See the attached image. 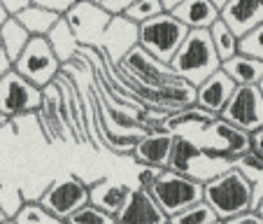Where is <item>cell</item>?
I'll list each match as a JSON object with an SVG mask.
<instances>
[{
	"label": "cell",
	"instance_id": "cell-47",
	"mask_svg": "<svg viewBox=\"0 0 263 224\" xmlns=\"http://www.w3.org/2000/svg\"><path fill=\"white\" fill-rule=\"evenodd\" d=\"M214 224H223V222H221V219H219V222H214Z\"/></svg>",
	"mask_w": 263,
	"mask_h": 224
},
{
	"label": "cell",
	"instance_id": "cell-36",
	"mask_svg": "<svg viewBox=\"0 0 263 224\" xmlns=\"http://www.w3.org/2000/svg\"><path fill=\"white\" fill-rule=\"evenodd\" d=\"M249 138H252V149L263 159V126L261 129H256V131H252Z\"/></svg>",
	"mask_w": 263,
	"mask_h": 224
},
{
	"label": "cell",
	"instance_id": "cell-10",
	"mask_svg": "<svg viewBox=\"0 0 263 224\" xmlns=\"http://www.w3.org/2000/svg\"><path fill=\"white\" fill-rule=\"evenodd\" d=\"M219 117L226 119L229 124L238 126V129L247 131V133L261 129L263 126V96L258 94L256 84L235 87V91L231 94L229 103L223 105Z\"/></svg>",
	"mask_w": 263,
	"mask_h": 224
},
{
	"label": "cell",
	"instance_id": "cell-24",
	"mask_svg": "<svg viewBox=\"0 0 263 224\" xmlns=\"http://www.w3.org/2000/svg\"><path fill=\"white\" fill-rule=\"evenodd\" d=\"M208 33H210V40H212V47H214V51H217L219 61H226V59L238 54L240 38L229 28V26L223 24L221 19L214 21V24L208 28Z\"/></svg>",
	"mask_w": 263,
	"mask_h": 224
},
{
	"label": "cell",
	"instance_id": "cell-17",
	"mask_svg": "<svg viewBox=\"0 0 263 224\" xmlns=\"http://www.w3.org/2000/svg\"><path fill=\"white\" fill-rule=\"evenodd\" d=\"M130 189L128 184L115 182V180H100L96 184H89V203H93L96 208L105 210L107 215L117 217V213L121 210V205L126 203Z\"/></svg>",
	"mask_w": 263,
	"mask_h": 224
},
{
	"label": "cell",
	"instance_id": "cell-31",
	"mask_svg": "<svg viewBox=\"0 0 263 224\" xmlns=\"http://www.w3.org/2000/svg\"><path fill=\"white\" fill-rule=\"evenodd\" d=\"M21 205H24L21 192H16L14 187H3V184H0V208L7 213V217H14Z\"/></svg>",
	"mask_w": 263,
	"mask_h": 224
},
{
	"label": "cell",
	"instance_id": "cell-15",
	"mask_svg": "<svg viewBox=\"0 0 263 224\" xmlns=\"http://www.w3.org/2000/svg\"><path fill=\"white\" fill-rule=\"evenodd\" d=\"M219 19L242 38L263 21V0H226L219 10Z\"/></svg>",
	"mask_w": 263,
	"mask_h": 224
},
{
	"label": "cell",
	"instance_id": "cell-1",
	"mask_svg": "<svg viewBox=\"0 0 263 224\" xmlns=\"http://www.w3.org/2000/svg\"><path fill=\"white\" fill-rule=\"evenodd\" d=\"M203 201L223 222L245 210H252L254 184L235 166H229L226 170L203 182Z\"/></svg>",
	"mask_w": 263,
	"mask_h": 224
},
{
	"label": "cell",
	"instance_id": "cell-9",
	"mask_svg": "<svg viewBox=\"0 0 263 224\" xmlns=\"http://www.w3.org/2000/svg\"><path fill=\"white\" fill-rule=\"evenodd\" d=\"M117 70L124 77H130V80L140 82L142 87H152V89H159V87L179 80L168 63H163V61H159L156 56L149 54V51H144L140 45H135L117 63Z\"/></svg>",
	"mask_w": 263,
	"mask_h": 224
},
{
	"label": "cell",
	"instance_id": "cell-6",
	"mask_svg": "<svg viewBox=\"0 0 263 224\" xmlns=\"http://www.w3.org/2000/svg\"><path fill=\"white\" fill-rule=\"evenodd\" d=\"M42 94L45 91L40 87L30 84L14 68L7 70L0 77V115H5L7 119L35 115L42 105Z\"/></svg>",
	"mask_w": 263,
	"mask_h": 224
},
{
	"label": "cell",
	"instance_id": "cell-7",
	"mask_svg": "<svg viewBox=\"0 0 263 224\" xmlns=\"http://www.w3.org/2000/svg\"><path fill=\"white\" fill-rule=\"evenodd\" d=\"M37 203L56 219L65 222L72 213H77L82 205L89 203V184L82 182L80 178H72V175L54 180L40 194Z\"/></svg>",
	"mask_w": 263,
	"mask_h": 224
},
{
	"label": "cell",
	"instance_id": "cell-4",
	"mask_svg": "<svg viewBox=\"0 0 263 224\" xmlns=\"http://www.w3.org/2000/svg\"><path fill=\"white\" fill-rule=\"evenodd\" d=\"M149 194L154 196V201L161 205V210H163L170 219L173 215H177L179 210L203 201V182L189 178V175H182V173L163 168L159 173V178H156V182L152 184Z\"/></svg>",
	"mask_w": 263,
	"mask_h": 224
},
{
	"label": "cell",
	"instance_id": "cell-20",
	"mask_svg": "<svg viewBox=\"0 0 263 224\" xmlns=\"http://www.w3.org/2000/svg\"><path fill=\"white\" fill-rule=\"evenodd\" d=\"M221 70L233 80L235 87H254L263 77V61L247 54H235L221 61Z\"/></svg>",
	"mask_w": 263,
	"mask_h": 224
},
{
	"label": "cell",
	"instance_id": "cell-30",
	"mask_svg": "<svg viewBox=\"0 0 263 224\" xmlns=\"http://www.w3.org/2000/svg\"><path fill=\"white\" fill-rule=\"evenodd\" d=\"M238 51L240 54H247V56H254V59L263 61V21L240 38Z\"/></svg>",
	"mask_w": 263,
	"mask_h": 224
},
{
	"label": "cell",
	"instance_id": "cell-40",
	"mask_svg": "<svg viewBox=\"0 0 263 224\" xmlns=\"http://www.w3.org/2000/svg\"><path fill=\"white\" fill-rule=\"evenodd\" d=\"M252 210H254V213H258V215L263 217V196H261L258 201H254V203H252Z\"/></svg>",
	"mask_w": 263,
	"mask_h": 224
},
{
	"label": "cell",
	"instance_id": "cell-21",
	"mask_svg": "<svg viewBox=\"0 0 263 224\" xmlns=\"http://www.w3.org/2000/svg\"><path fill=\"white\" fill-rule=\"evenodd\" d=\"M12 16H14V19L19 21L26 30H28L30 38H45V35L54 28L56 21L61 19L56 12L45 10V7L35 5V3H28V5L21 7V10L16 12V14H12Z\"/></svg>",
	"mask_w": 263,
	"mask_h": 224
},
{
	"label": "cell",
	"instance_id": "cell-8",
	"mask_svg": "<svg viewBox=\"0 0 263 224\" xmlns=\"http://www.w3.org/2000/svg\"><path fill=\"white\" fill-rule=\"evenodd\" d=\"M63 19L70 26L74 40L82 49H96L103 40V33L107 28L112 14H107L105 10H100L98 5L89 3V0H77L63 14Z\"/></svg>",
	"mask_w": 263,
	"mask_h": 224
},
{
	"label": "cell",
	"instance_id": "cell-16",
	"mask_svg": "<svg viewBox=\"0 0 263 224\" xmlns=\"http://www.w3.org/2000/svg\"><path fill=\"white\" fill-rule=\"evenodd\" d=\"M233 91H235L233 80L219 68L210 75L208 80H203L196 87V105L219 117V112L223 110V105L229 103Z\"/></svg>",
	"mask_w": 263,
	"mask_h": 224
},
{
	"label": "cell",
	"instance_id": "cell-43",
	"mask_svg": "<svg viewBox=\"0 0 263 224\" xmlns=\"http://www.w3.org/2000/svg\"><path fill=\"white\" fill-rule=\"evenodd\" d=\"M7 122H10V119H7L5 115H0V129H3V126H7Z\"/></svg>",
	"mask_w": 263,
	"mask_h": 224
},
{
	"label": "cell",
	"instance_id": "cell-39",
	"mask_svg": "<svg viewBox=\"0 0 263 224\" xmlns=\"http://www.w3.org/2000/svg\"><path fill=\"white\" fill-rule=\"evenodd\" d=\"M179 3H182V0H161V5H163V10H165V12H173L175 7L179 5Z\"/></svg>",
	"mask_w": 263,
	"mask_h": 224
},
{
	"label": "cell",
	"instance_id": "cell-42",
	"mask_svg": "<svg viewBox=\"0 0 263 224\" xmlns=\"http://www.w3.org/2000/svg\"><path fill=\"white\" fill-rule=\"evenodd\" d=\"M7 219H12V217H7V213H5V210H3V208H0V224H5Z\"/></svg>",
	"mask_w": 263,
	"mask_h": 224
},
{
	"label": "cell",
	"instance_id": "cell-2",
	"mask_svg": "<svg viewBox=\"0 0 263 224\" xmlns=\"http://www.w3.org/2000/svg\"><path fill=\"white\" fill-rule=\"evenodd\" d=\"M168 65L179 80L189 82L191 87H198L214 70L221 68V61L214 51L208 30H189Z\"/></svg>",
	"mask_w": 263,
	"mask_h": 224
},
{
	"label": "cell",
	"instance_id": "cell-12",
	"mask_svg": "<svg viewBox=\"0 0 263 224\" xmlns=\"http://www.w3.org/2000/svg\"><path fill=\"white\" fill-rule=\"evenodd\" d=\"M135 45H138V24H133L124 14H119L109 19L107 28L103 33V40L96 49L103 54V59L107 63L117 65Z\"/></svg>",
	"mask_w": 263,
	"mask_h": 224
},
{
	"label": "cell",
	"instance_id": "cell-14",
	"mask_svg": "<svg viewBox=\"0 0 263 224\" xmlns=\"http://www.w3.org/2000/svg\"><path fill=\"white\" fill-rule=\"evenodd\" d=\"M173 131L165 129H156L142 133L135 143L133 157L140 166H154V168H165L168 166V157H170V147H173Z\"/></svg>",
	"mask_w": 263,
	"mask_h": 224
},
{
	"label": "cell",
	"instance_id": "cell-27",
	"mask_svg": "<svg viewBox=\"0 0 263 224\" xmlns=\"http://www.w3.org/2000/svg\"><path fill=\"white\" fill-rule=\"evenodd\" d=\"M161 12H165L163 5H161V0H133V3L126 7L124 16L140 26V24H144V21H149L152 16L161 14Z\"/></svg>",
	"mask_w": 263,
	"mask_h": 224
},
{
	"label": "cell",
	"instance_id": "cell-29",
	"mask_svg": "<svg viewBox=\"0 0 263 224\" xmlns=\"http://www.w3.org/2000/svg\"><path fill=\"white\" fill-rule=\"evenodd\" d=\"M65 224H115V217L107 215L105 210L96 208L93 203H86V205H82L77 213L70 215V217L65 219Z\"/></svg>",
	"mask_w": 263,
	"mask_h": 224
},
{
	"label": "cell",
	"instance_id": "cell-25",
	"mask_svg": "<svg viewBox=\"0 0 263 224\" xmlns=\"http://www.w3.org/2000/svg\"><path fill=\"white\" fill-rule=\"evenodd\" d=\"M170 224H214L219 222V217L214 215V210L210 208L205 201H198V203L189 205V208L179 210L177 215L168 219Z\"/></svg>",
	"mask_w": 263,
	"mask_h": 224
},
{
	"label": "cell",
	"instance_id": "cell-23",
	"mask_svg": "<svg viewBox=\"0 0 263 224\" xmlns=\"http://www.w3.org/2000/svg\"><path fill=\"white\" fill-rule=\"evenodd\" d=\"M0 40H3V45H5L7 56H10L12 63H14V59L24 51V47L28 45L30 35H28V30H26L24 26L10 14L3 24H0Z\"/></svg>",
	"mask_w": 263,
	"mask_h": 224
},
{
	"label": "cell",
	"instance_id": "cell-11",
	"mask_svg": "<svg viewBox=\"0 0 263 224\" xmlns=\"http://www.w3.org/2000/svg\"><path fill=\"white\" fill-rule=\"evenodd\" d=\"M200 129L208 131V133L217 140V145H212V147H203V152L208 157L223 159V161H231V164H233L240 154H245L247 149H252V138H249L247 131L229 124V122L221 119V117L212 119L208 126H200Z\"/></svg>",
	"mask_w": 263,
	"mask_h": 224
},
{
	"label": "cell",
	"instance_id": "cell-26",
	"mask_svg": "<svg viewBox=\"0 0 263 224\" xmlns=\"http://www.w3.org/2000/svg\"><path fill=\"white\" fill-rule=\"evenodd\" d=\"M12 219H14L16 224H65V222H61V219H56L54 215L47 213L37 201L24 203L19 210H16V215Z\"/></svg>",
	"mask_w": 263,
	"mask_h": 224
},
{
	"label": "cell",
	"instance_id": "cell-13",
	"mask_svg": "<svg viewBox=\"0 0 263 224\" xmlns=\"http://www.w3.org/2000/svg\"><path fill=\"white\" fill-rule=\"evenodd\" d=\"M117 224H168V215L161 210V205L154 201V196L147 189L133 187L121 205V210L115 217Z\"/></svg>",
	"mask_w": 263,
	"mask_h": 224
},
{
	"label": "cell",
	"instance_id": "cell-34",
	"mask_svg": "<svg viewBox=\"0 0 263 224\" xmlns=\"http://www.w3.org/2000/svg\"><path fill=\"white\" fill-rule=\"evenodd\" d=\"M163 168H154V166H142V170L138 173V187L140 189H152V184L156 182V178H159V173Z\"/></svg>",
	"mask_w": 263,
	"mask_h": 224
},
{
	"label": "cell",
	"instance_id": "cell-5",
	"mask_svg": "<svg viewBox=\"0 0 263 224\" xmlns=\"http://www.w3.org/2000/svg\"><path fill=\"white\" fill-rule=\"evenodd\" d=\"M12 68L21 77H26L30 84L45 89V87H49L56 80V75L61 73V61L51 51L47 38H30L28 45L24 47V51L14 59Z\"/></svg>",
	"mask_w": 263,
	"mask_h": 224
},
{
	"label": "cell",
	"instance_id": "cell-22",
	"mask_svg": "<svg viewBox=\"0 0 263 224\" xmlns=\"http://www.w3.org/2000/svg\"><path fill=\"white\" fill-rule=\"evenodd\" d=\"M45 38H47V42H49L51 51L56 54V59L61 61V65H65L68 61H72L74 56L80 54V49H82V47L77 45V40H74L72 30H70V26L65 24L63 16L56 21L54 28H51L49 33L45 35Z\"/></svg>",
	"mask_w": 263,
	"mask_h": 224
},
{
	"label": "cell",
	"instance_id": "cell-38",
	"mask_svg": "<svg viewBox=\"0 0 263 224\" xmlns=\"http://www.w3.org/2000/svg\"><path fill=\"white\" fill-rule=\"evenodd\" d=\"M7 70H12V59L7 56L5 45H3V40H0V77H3Z\"/></svg>",
	"mask_w": 263,
	"mask_h": 224
},
{
	"label": "cell",
	"instance_id": "cell-3",
	"mask_svg": "<svg viewBox=\"0 0 263 224\" xmlns=\"http://www.w3.org/2000/svg\"><path fill=\"white\" fill-rule=\"evenodd\" d=\"M186 33H189V28L173 12H161V14L152 16L149 21L138 26V45L159 61L170 63V59L186 38Z\"/></svg>",
	"mask_w": 263,
	"mask_h": 224
},
{
	"label": "cell",
	"instance_id": "cell-28",
	"mask_svg": "<svg viewBox=\"0 0 263 224\" xmlns=\"http://www.w3.org/2000/svg\"><path fill=\"white\" fill-rule=\"evenodd\" d=\"M231 166H235V168H238L252 184H256L258 180L263 178V159L254 152V149H247V152L240 154Z\"/></svg>",
	"mask_w": 263,
	"mask_h": 224
},
{
	"label": "cell",
	"instance_id": "cell-46",
	"mask_svg": "<svg viewBox=\"0 0 263 224\" xmlns=\"http://www.w3.org/2000/svg\"><path fill=\"white\" fill-rule=\"evenodd\" d=\"M5 224H16V222H14V219H7V222H5Z\"/></svg>",
	"mask_w": 263,
	"mask_h": 224
},
{
	"label": "cell",
	"instance_id": "cell-19",
	"mask_svg": "<svg viewBox=\"0 0 263 224\" xmlns=\"http://www.w3.org/2000/svg\"><path fill=\"white\" fill-rule=\"evenodd\" d=\"M203 147L198 143H194L191 138L186 135H173V147H170V157H168V170H175V173H182V175H194V168L200 159H203Z\"/></svg>",
	"mask_w": 263,
	"mask_h": 224
},
{
	"label": "cell",
	"instance_id": "cell-33",
	"mask_svg": "<svg viewBox=\"0 0 263 224\" xmlns=\"http://www.w3.org/2000/svg\"><path fill=\"white\" fill-rule=\"evenodd\" d=\"M30 3H35V5H40V7H45V10H51L59 16H63L77 0H30Z\"/></svg>",
	"mask_w": 263,
	"mask_h": 224
},
{
	"label": "cell",
	"instance_id": "cell-48",
	"mask_svg": "<svg viewBox=\"0 0 263 224\" xmlns=\"http://www.w3.org/2000/svg\"><path fill=\"white\" fill-rule=\"evenodd\" d=\"M168 224H170V222H168Z\"/></svg>",
	"mask_w": 263,
	"mask_h": 224
},
{
	"label": "cell",
	"instance_id": "cell-49",
	"mask_svg": "<svg viewBox=\"0 0 263 224\" xmlns=\"http://www.w3.org/2000/svg\"><path fill=\"white\" fill-rule=\"evenodd\" d=\"M115 224H117V222H115Z\"/></svg>",
	"mask_w": 263,
	"mask_h": 224
},
{
	"label": "cell",
	"instance_id": "cell-44",
	"mask_svg": "<svg viewBox=\"0 0 263 224\" xmlns=\"http://www.w3.org/2000/svg\"><path fill=\"white\" fill-rule=\"evenodd\" d=\"M256 89H258V94H261V96H263V77H261V80H258V84H256Z\"/></svg>",
	"mask_w": 263,
	"mask_h": 224
},
{
	"label": "cell",
	"instance_id": "cell-37",
	"mask_svg": "<svg viewBox=\"0 0 263 224\" xmlns=\"http://www.w3.org/2000/svg\"><path fill=\"white\" fill-rule=\"evenodd\" d=\"M0 3H3V7L7 10V14H16L21 7L28 5L30 0H0Z\"/></svg>",
	"mask_w": 263,
	"mask_h": 224
},
{
	"label": "cell",
	"instance_id": "cell-41",
	"mask_svg": "<svg viewBox=\"0 0 263 224\" xmlns=\"http://www.w3.org/2000/svg\"><path fill=\"white\" fill-rule=\"evenodd\" d=\"M7 16H10V14H7V10L3 7V3H0V24H3V21H5Z\"/></svg>",
	"mask_w": 263,
	"mask_h": 224
},
{
	"label": "cell",
	"instance_id": "cell-18",
	"mask_svg": "<svg viewBox=\"0 0 263 224\" xmlns=\"http://www.w3.org/2000/svg\"><path fill=\"white\" fill-rule=\"evenodd\" d=\"M173 14L189 30H208L219 19V7L212 0H182Z\"/></svg>",
	"mask_w": 263,
	"mask_h": 224
},
{
	"label": "cell",
	"instance_id": "cell-45",
	"mask_svg": "<svg viewBox=\"0 0 263 224\" xmlns=\"http://www.w3.org/2000/svg\"><path fill=\"white\" fill-rule=\"evenodd\" d=\"M212 3L219 7V10H221V7H223V3H226V0H212Z\"/></svg>",
	"mask_w": 263,
	"mask_h": 224
},
{
	"label": "cell",
	"instance_id": "cell-32",
	"mask_svg": "<svg viewBox=\"0 0 263 224\" xmlns=\"http://www.w3.org/2000/svg\"><path fill=\"white\" fill-rule=\"evenodd\" d=\"M89 3H93V5H98L100 10H105L107 14L112 16H119L126 12V7L133 3V0H89Z\"/></svg>",
	"mask_w": 263,
	"mask_h": 224
},
{
	"label": "cell",
	"instance_id": "cell-35",
	"mask_svg": "<svg viewBox=\"0 0 263 224\" xmlns=\"http://www.w3.org/2000/svg\"><path fill=\"white\" fill-rule=\"evenodd\" d=\"M223 224H263V217L254 210H245V213L235 215V217L223 219Z\"/></svg>",
	"mask_w": 263,
	"mask_h": 224
}]
</instances>
